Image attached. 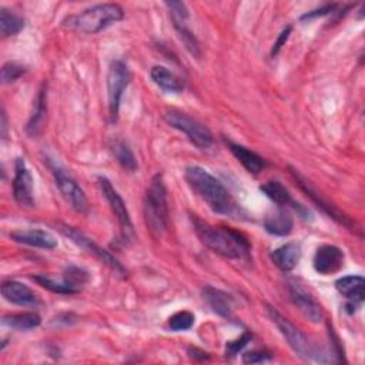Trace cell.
<instances>
[{"label": "cell", "mask_w": 365, "mask_h": 365, "mask_svg": "<svg viewBox=\"0 0 365 365\" xmlns=\"http://www.w3.org/2000/svg\"><path fill=\"white\" fill-rule=\"evenodd\" d=\"M314 269L321 275H329L339 271L344 265V252L336 245L325 244L317 248L314 259Z\"/></svg>", "instance_id": "13"}, {"label": "cell", "mask_w": 365, "mask_h": 365, "mask_svg": "<svg viewBox=\"0 0 365 365\" xmlns=\"http://www.w3.org/2000/svg\"><path fill=\"white\" fill-rule=\"evenodd\" d=\"M48 165H50V170L53 173L56 185L60 190L64 200L70 204V207L74 211H77L80 214H86L87 210H88V201H87V197H86L84 191L81 190V187L58 164L48 163Z\"/></svg>", "instance_id": "10"}, {"label": "cell", "mask_w": 365, "mask_h": 365, "mask_svg": "<svg viewBox=\"0 0 365 365\" xmlns=\"http://www.w3.org/2000/svg\"><path fill=\"white\" fill-rule=\"evenodd\" d=\"M26 68L14 61H9L6 64H3L1 67V83L7 84V83H13L17 78H20L24 74Z\"/></svg>", "instance_id": "32"}, {"label": "cell", "mask_w": 365, "mask_h": 365, "mask_svg": "<svg viewBox=\"0 0 365 365\" xmlns=\"http://www.w3.org/2000/svg\"><path fill=\"white\" fill-rule=\"evenodd\" d=\"M130 83V70L127 64L121 60H114L110 64L107 73V97H108V113L111 121H115L118 117L120 101L123 91Z\"/></svg>", "instance_id": "8"}, {"label": "cell", "mask_w": 365, "mask_h": 365, "mask_svg": "<svg viewBox=\"0 0 365 365\" xmlns=\"http://www.w3.org/2000/svg\"><path fill=\"white\" fill-rule=\"evenodd\" d=\"M192 324H194V315L190 311L175 312L168 319V327L173 331H187L192 327Z\"/></svg>", "instance_id": "31"}, {"label": "cell", "mask_w": 365, "mask_h": 365, "mask_svg": "<svg viewBox=\"0 0 365 365\" xmlns=\"http://www.w3.org/2000/svg\"><path fill=\"white\" fill-rule=\"evenodd\" d=\"M97 181H98L100 191L103 192L113 214L117 218V222L120 225L121 235H123L124 241H133L135 234H134V227H133V222L130 218V212L125 207V202L123 201L121 195L117 192V190L113 187L111 181L107 177H98Z\"/></svg>", "instance_id": "9"}, {"label": "cell", "mask_w": 365, "mask_h": 365, "mask_svg": "<svg viewBox=\"0 0 365 365\" xmlns=\"http://www.w3.org/2000/svg\"><path fill=\"white\" fill-rule=\"evenodd\" d=\"M336 9V4H325L319 9H315V10H311L308 13H305L301 20H309V19H314V17H319V16H325V14H329L332 13L334 10Z\"/></svg>", "instance_id": "36"}, {"label": "cell", "mask_w": 365, "mask_h": 365, "mask_svg": "<svg viewBox=\"0 0 365 365\" xmlns=\"http://www.w3.org/2000/svg\"><path fill=\"white\" fill-rule=\"evenodd\" d=\"M184 177L190 188L217 214L234 215L238 212L237 202L230 191L212 174L198 165H188Z\"/></svg>", "instance_id": "1"}, {"label": "cell", "mask_w": 365, "mask_h": 365, "mask_svg": "<svg viewBox=\"0 0 365 365\" xmlns=\"http://www.w3.org/2000/svg\"><path fill=\"white\" fill-rule=\"evenodd\" d=\"M195 232L201 242L214 252L230 259H248L251 245L238 231L228 227H217L192 218Z\"/></svg>", "instance_id": "2"}, {"label": "cell", "mask_w": 365, "mask_h": 365, "mask_svg": "<svg viewBox=\"0 0 365 365\" xmlns=\"http://www.w3.org/2000/svg\"><path fill=\"white\" fill-rule=\"evenodd\" d=\"M292 175L295 177V180L298 181V184L301 185V188L307 192V195H309V197H311V198L318 204V207H321L325 212H328V214H329L332 218H335L338 222H341V224H344V225L351 227V222L348 221V218H346L345 215H342L341 212H338L335 208H332V205H329V204H327L324 200H321V198H319V197L312 191V188L309 187V184H308V182H307V181H305V180H304V178H302V177L295 171V170L292 171Z\"/></svg>", "instance_id": "24"}, {"label": "cell", "mask_w": 365, "mask_h": 365, "mask_svg": "<svg viewBox=\"0 0 365 365\" xmlns=\"http://www.w3.org/2000/svg\"><path fill=\"white\" fill-rule=\"evenodd\" d=\"M24 27V20L13 11L1 7L0 9V33L3 37L14 36Z\"/></svg>", "instance_id": "27"}, {"label": "cell", "mask_w": 365, "mask_h": 365, "mask_svg": "<svg viewBox=\"0 0 365 365\" xmlns=\"http://www.w3.org/2000/svg\"><path fill=\"white\" fill-rule=\"evenodd\" d=\"M268 315L272 319V322L275 324V327L279 329L281 335L285 338V341L288 342L291 349L299 358H302L304 361L321 362V364H327V362H332L334 361L332 356H329V354H327L325 351H321L315 345H312L309 342V339L302 334V331L298 329L278 309H275L274 307L268 305Z\"/></svg>", "instance_id": "4"}, {"label": "cell", "mask_w": 365, "mask_h": 365, "mask_svg": "<svg viewBox=\"0 0 365 365\" xmlns=\"http://www.w3.org/2000/svg\"><path fill=\"white\" fill-rule=\"evenodd\" d=\"M63 281L73 291V294H77L81 289V287L88 281V272L80 267L68 265L64 269Z\"/></svg>", "instance_id": "28"}, {"label": "cell", "mask_w": 365, "mask_h": 365, "mask_svg": "<svg viewBox=\"0 0 365 365\" xmlns=\"http://www.w3.org/2000/svg\"><path fill=\"white\" fill-rule=\"evenodd\" d=\"M164 120L173 128L184 133L187 135V138L195 147H198L201 150H205V148L211 147V144H212V134L208 130V127H205L198 120L190 117L188 114H185L182 111L174 110V108L167 110L164 113Z\"/></svg>", "instance_id": "6"}, {"label": "cell", "mask_w": 365, "mask_h": 365, "mask_svg": "<svg viewBox=\"0 0 365 365\" xmlns=\"http://www.w3.org/2000/svg\"><path fill=\"white\" fill-rule=\"evenodd\" d=\"M289 33H291V26H288V27H285L281 33H279V36H278V38H277V41L274 43V46H272V50H271V56L274 57V56H277L278 53H279V50H281V47L285 44V41L288 40V37H289Z\"/></svg>", "instance_id": "37"}, {"label": "cell", "mask_w": 365, "mask_h": 365, "mask_svg": "<svg viewBox=\"0 0 365 365\" xmlns=\"http://www.w3.org/2000/svg\"><path fill=\"white\" fill-rule=\"evenodd\" d=\"M144 218L150 231L155 237H161L168 222L167 188L161 174H155L147 188L144 198Z\"/></svg>", "instance_id": "5"}, {"label": "cell", "mask_w": 365, "mask_h": 365, "mask_svg": "<svg viewBox=\"0 0 365 365\" xmlns=\"http://www.w3.org/2000/svg\"><path fill=\"white\" fill-rule=\"evenodd\" d=\"M364 287L365 281L361 275H346L335 281L336 291L348 299L346 308H354L352 311H355L364 301Z\"/></svg>", "instance_id": "14"}, {"label": "cell", "mask_w": 365, "mask_h": 365, "mask_svg": "<svg viewBox=\"0 0 365 365\" xmlns=\"http://www.w3.org/2000/svg\"><path fill=\"white\" fill-rule=\"evenodd\" d=\"M269 257L281 271L288 272L297 267L301 257V248L295 242H288L271 251Z\"/></svg>", "instance_id": "17"}, {"label": "cell", "mask_w": 365, "mask_h": 365, "mask_svg": "<svg viewBox=\"0 0 365 365\" xmlns=\"http://www.w3.org/2000/svg\"><path fill=\"white\" fill-rule=\"evenodd\" d=\"M123 17H124V11L118 4L104 3V4H96L90 9H86L78 14L66 17L63 20V26L80 33L94 34L120 21Z\"/></svg>", "instance_id": "3"}, {"label": "cell", "mask_w": 365, "mask_h": 365, "mask_svg": "<svg viewBox=\"0 0 365 365\" xmlns=\"http://www.w3.org/2000/svg\"><path fill=\"white\" fill-rule=\"evenodd\" d=\"M259 190L271 200L274 201L275 204L278 205H288V204H292V198H291V194L289 191L279 182V181H275V180H271V181H267L265 184H262L259 187Z\"/></svg>", "instance_id": "26"}, {"label": "cell", "mask_w": 365, "mask_h": 365, "mask_svg": "<svg viewBox=\"0 0 365 365\" xmlns=\"http://www.w3.org/2000/svg\"><path fill=\"white\" fill-rule=\"evenodd\" d=\"M228 147L231 150V153L234 154V157L242 164V167L248 171V173H252V174H258L259 171H262L265 168V160L258 155L257 153L248 150L247 147L244 145H240V144H235V143H228Z\"/></svg>", "instance_id": "21"}, {"label": "cell", "mask_w": 365, "mask_h": 365, "mask_svg": "<svg viewBox=\"0 0 365 365\" xmlns=\"http://www.w3.org/2000/svg\"><path fill=\"white\" fill-rule=\"evenodd\" d=\"M251 339V334L250 332H244L240 338H237L235 341H230L227 342V346H225V354L227 356H234L237 355Z\"/></svg>", "instance_id": "35"}, {"label": "cell", "mask_w": 365, "mask_h": 365, "mask_svg": "<svg viewBox=\"0 0 365 365\" xmlns=\"http://www.w3.org/2000/svg\"><path fill=\"white\" fill-rule=\"evenodd\" d=\"M174 29L178 33V37L181 38V41L184 43L185 48L194 56V57H200V43L197 41L195 36L192 34V31L188 29L187 21H175L173 20Z\"/></svg>", "instance_id": "29"}, {"label": "cell", "mask_w": 365, "mask_h": 365, "mask_svg": "<svg viewBox=\"0 0 365 365\" xmlns=\"http://www.w3.org/2000/svg\"><path fill=\"white\" fill-rule=\"evenodd\" d=\"M292 227H294V221L291 215L287 211L279 208L269 212L264 218V228L267 232L272 235H278V237L289 235L292 231Z\"/></svg>", "instance_id": "20"}, {"label": "cell", "mask_w": 365, "mask_h": 365, "mask_svg": "<svg viewBox=\"0 0 365 365\" xmlns=\"http://www.w3.org/2000/svg\"><path fill=\"white\" fill-rule=\"evenodd\" d=\"M288 295L291 302L297 307V309L311 322L319 324L324 318V312L318 301L312 297V294L299 282L288 281Z\"/></svg>", "instance_id": "11"}, {"label": "cell", "mask_w": 365, "mask_h": 365, "mask_svg": "<svg viewBox=\"0 0 365 365\" xmlns=\"http://www.w3.org/2000/svg\"><path fill=\"white\" fill-rule=\"evenodd\" d=\"M272 358L269 351L265 349H254L242 354V362L244 364H261L265 361H269Z\"/></svg>", "instance_id": "34"}, {"label": "cell", "mask_w": 365, "mask_h": 365, "mask_svg": "<svg viewBox=\"0 0 365 365\" xmlns=\"http://www.w3.org/2000/svg\"><path fill=\"white\" fill-rule=\"evenodd\" d=\"M111 151L114 157L117 158L118 164L128 173H134L137 170V160L134 157V153L128 147V144L123 140H114L111 145Z\"/></svg>", "instance_id": "25"}, {"label": "cell", "mask_w": 365, "mask_h": 365, "mask_svg": "<svg viewBox=\"0 0 365 365\" xmlns=\"http://www.w3.org/2000/svg\"><path fill=\"white\" fill-rule=\"evenodd\" d=\"M46 117V86H43L36 98H34V104H33V111L30 114L29 123L26 125V131L30 135H36L41 127H43V121Z\"/></svg>", "instance_id": "22"}, {"label": "cell", "mask_w": 365, "mask_h": 365, "mask_svg": "<svg viewBox=\"0 0 365 365\" xmlns=\"http://www.w3.org/2000/svg\"><path fill=\"white\" fill-rule=\"evenodd\" d=\"M3 325L10 327L19 331H29L37 328L41 322V318L37 312H17V314H7L1 318Z\"/></svg>", "instance_id": "23"}, {"label": "cell", "mask_w": 365, "mask_h": 365, "mask_svg": "<svg viewBox=\"0 0 365 365\" xmlns=\"http://www.w3.org/2000/svg\"><path fill=\"white\" fill-rule=\"evenodd\" d=\"M58 231L66 235L67 238H70L76 245H78L80 248L88 251L90 254H93L96 258H98L103 264H106L114 274H117L121 278L127 277V269L121 265V262L113 257L108 251H106L104 248H101L98 244H96L91 238H88L87 235H84L81 231L76 230L74 227L66 225V224H58Z\"/></svg>", "instance_id": "7"}, {"label": "cell", "mask_w": 365, "mask_h": 365, "mask_svg": "<svg viewBox=\"0 0 365 365\" xmlns=\"http://www.w3.org/2000/svg\"><path fill=\"white\" fill-rule=\"evenodd\" d=\"M1 295L6 301L20 307H36L38 304L37 295L24 284L19 281H3Z\"/></svg>", "instance_id": "15"}, {"label": "cell", "mask_w": 365, "mask_h": 365, "mask_svg": "<svg viewBox=\"0 0 365 365\" xmlns=\"http://www.w3.org/2000/svg\"><path fill=\"white\" fill-rule=\"evenodd\" d=\"M13 197L21 207H33V177L23 158H17L14 163L13 178Z\"/></svg>", "instance_id": "12"}, {"label": "cell", "mask_w": 365, "mask_h": 365, "mask_svg": "<svg viewBox=\"0 0 365 365\" xmlns=\"http://www.w3.org/2000/svg\"><path fill=\"white\" fill-rule=\"evenodd\" d=\"M165 6L170 10L171 20L187 21V19H188V9H187L185 3H182V1H165Z\"/></svg>", "instance_id": "33"}, {"label": "cell", "mask_w": 365, "mask_h": 365, "mask_svg": "<svg viewBox=\"0 0 365 365\" xmlns=\"http://www.w3.org/2000/svg\"><path fill=\"white\" fill-rule=\"evenodd\" d=\"M33 279L36 282H38V285H41L43 288L54 292V294H63V295H71L73 291L64 284V281H56L54 278L48 277V275H36L33 277Z\"/></svg>", "instance_id": "30"}, {"label": "cell", "mask_w": 365, "mask_h": 365, "mask_svg": "<svg viewBox=\"0 0 365 365\" xmlns=\"http://www.w3.org/2000/svg\"><path fill=\"white\" fill-rule=\"evenodd\" d=\"M10 238L19 244L30 245L34 248L53 250L57 247L56 237L44 230H17L10 232Z\"/></svg>", "instance_id": "16"}, {"label": "cell", "mask_w": 365, "mask_h": 365, "mask_svg": "<svg viewBox=\"0 0 365 365\" xmlns=\"http://www.w3.org/2000/svg\"><path fill=\"white\" fill-rule=\"evenodd\" d=\"M202 297L215 314L225 317V318L231 317L234 299L230 294H227L218 288H214V287H205L202 289Z\"/></svg>", "instance_id": "18"}, {"label": "cell", "mask_w": 365, "mask_h": 365, "mask_svg": "<svg viewBox=\"0 0 365 365\" xmlns=\"http://www.w3.org/2000/svg\"><path fill=\"white\" fill-rule=\"evenodd\" d=\"M151 80L167 93H181L184 90V81L175 73L164 66H154L150 70Z\"/></svg>", "instance_id": "19"}]
</instances>
